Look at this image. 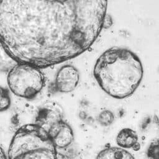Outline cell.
Instances as JSON below:
<instances>
[{"instance_id":"6da1fadb","label":"cell","mask_w":159,"mask_h":159,"mask_svg":"<svg viewBox=\"0 0 159 159\" xmlns=\"http://www.w3.org/2000/svg\"><path fill=\"white\" fill-rule=\"evenodd\" d=\"M107 0H0V41L16 62L44 68L88 49Z\"/></svg>"},{"instance_id":"7a4b0ae2","label":"cell","mask_w":159,"mask_h":159,"mask_svg":"<svg viewBox=\"0 0 159 159\" xmlns=\"http://www.w3.org/2000/svg\"><path fill=\"white\" fill-rule=\"evenodd\" d=\"M93 74L106 93L116 99H124L132 95L140 85L143 68L140 58L133 52L113 47L98 57Z\"/></svg>"},{"instance_id":"3957f363","label":"cell","mask_w":159,"mask_h":159,"mask_svg":"<svg viewBox=\"0 0 159 159\" xmlns=\"http://www.w3.org/2000/svg\"><path fill=\"white\" fill-rule=\"evenodd\" d=\"M7 159H57V149L47 132L35 124H25L16 132Z\"/></svg>"},{"instance_id":"277c9868","label":"cell","mask_w":159,"mask_h":159,"mask_svg":"<svg viewBox=\"0 0 159 159\" xmlns=\"http://www.w3.org/2000/svg\"><path fill=\"white\" fill-rule=\"evenodd\" d=\"M7 82L14 95L31 99L42 89L45 78L39 67L27 63H16L9 70Z\"/></svg>"},{"instance_id":"5b68a950","label":"cell","mask_w":159,"mask_h":159,"mask_svg":"<svg viewBox=\"0 0 159 159\" xmlns=\"http://www.w3.org/2000/svg\"><path fill=\"white\" fill-rule=\"evenodd\" d=\"M80 80V73L73 65H64L58 71L55 81V88L60 93H70L77 86Z\"/></svg>"},{"instance_id":"8992f818","label":"cell","mask_w":159,"mask_h":159,"mask_svg":"<svg viewBox=\"0 0 159 159\" xmlns=\"http://www.w3.org/2000/svg\"><path fill=\"white\" fill-rule=\"evenodd\" d=\"M47 132L57 149H63L69 147L74 139L72 129L63 120L53 124Z\"/></svg>"},{"instance_id":"52a82bcc","label":"cell","mask_w":159,"mask_h":159,"mask_svg":"<svg viewBox=\"0 0 159 159\" xmlns=\"http://www.w3.org/2000/svg\"><path fill=\"white\" fill-rule=\"evenodd\" d=\"M62 110L57 104H48L44 106L39 112L35 124L46 132L55 122L63 120Z\"/></svg>"},{"instance_id":"ba28073f","label":"cell","mask_w":159,"mask_h":159,"mask_svg":"<svg viewBox=\"0 0 159 159\" xmlns=\"http://www.w3.org/2000/svg\"><path fill=\"white\" fill-rule=\"evenodd\" d=\"M138 140L137 132L130 128L121 129L116 137L117 145L124 149L134 148L138 144Z\"/></svg>"},{"instance_id":"9c48e42d","label":"cell","mask_w":159,"mask_h":159,"mask_svg":"<svg viewBox=\"0 0 159 159\" xmlns=\"http://www.w3.org/2000/svg\"><path fill=\"white\" fill-rule=\"evenodd\" d=\"M96 159H135V158L125 149L119 147L108 146L99 152Z\"/></svg>"},{"instance_id":"30bf717a","label":"cell","mask_w":159,"mask_h":159,"mask_svg":"<svg viewBox=\"0 0 159 159\" xmlns=\"http://www.w3.org/2000/svg\"><path fill=\"white\" fill-rule=\"evenodd\" d=\"M114 115L110 110H103L98 116V121L101 125L107 127L111 125L114 121Z\"/></svg>"},{"instance_id":"8fae6325","label":"cell","mask_w":159,"mask_h":159,"mask_svg":"<svg viewBox=\"0 0 159 159\" xmlns=\"http://www.w3.org/2000/svg\"><path fill=\"white\" fill-rule=\"evenodd\" d=\"M11 104V98L8 91L0 85V112L9 108Z\"/></svg>"},{"instance_id":"7c38bea8","label":"cell","mask_w":159,"mask_h":159,"mask_svg":"<svg viewBox=\"0 0 159 159\" xmlns=\"http://www.w3.org/2000/svg\"><path fill=\"white\" fill-rule=\"evenodd\" d=\"M12 62L15 61L6 53L0 41V67L2 66V68H5V66H9Z\"/></svg>"},{"instance_id":"4fadbf2b","label":"cell","mask_w":159,"mask_h":159,"mask_svg":"<svg viewBox=\"0 0 159 159\" xmlns=\"http://www.w3.org/2000/svg\"><path fill=\"white\" fill-rule=\"evenodd\" d=\"M147 156L150 159H159V149L158 140L150 143L147 150Z\"/></svg>"},{"instance_id":"5bb4252c","label":"cell","mask_w":159,"mask_h":159,"mask_svg":"<svg viewBox=\"0 0 159 159\" xmlns=\"http://www.w3.org/2000/svg\"><path fill=\"white\" fill-rule=\"evenodd\" d=\"M0 159H7V157L1 147H0Z\"/></svg>"},{"instance_id":"9a60e30c","label":"cell","mask_w":159,"mask_h":159,"mask_svg":"<svg viewBox=\"0 0 159 159\" xmlns=\"http://www.w3.org/2000/svg\"><path fill=\"white\" fill-rule=\"evenodd\" d=\"M57 159H71L70 157L68 155H64V154H58Z\"/></svg>"}]
</instances>
